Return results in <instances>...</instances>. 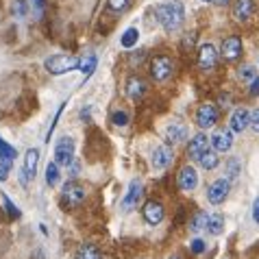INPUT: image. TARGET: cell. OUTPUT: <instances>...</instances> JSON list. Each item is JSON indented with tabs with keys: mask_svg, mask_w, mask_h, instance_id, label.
<instances>
[{
	"mask_svg": "<svg viewBox=\"0 0 259 259\" xmlns=\"http://www.w3.org/2000/svg\"><path fill=\"white\" fill-rule=\"evenodd\" d=\"M177 183H179V188H181L183 192H192V190L198 185V175H196V170H194L192 165H185V168H181Z\"/></svg>",
	"mask_w": 259,
	"mask_h": 259,
	"instance_id": "cell-14",
	"label": "cell"
},
{
	"mask_svg": "<svg viewBox=\"0 0 259 259\" xmlns=\"http://www.w3.org/2000/svg\"><path fill=\"white\" fill-rule=\"evenodd\" d=\"M37 163H39V150L28 148L24 155V168H22L28 179H35V175H37Z\"/></svg>",
	"mask_w": 259,
	"mask_h": 259,
	"instance_id": "cell-18",
	"label": "cell"
},
{
	"mask_svg": "<svg viewBox=\"0 0 259 259\" xmlns=\"http://www.w3.org/2000/svg\"><path fill=\"white\" fill-rule=\"evenodd\" d=\"M111 122H113L116 126H126V124H128V113H126V111H113Z\"/></svg>",
	"mask_w": 259,
	"mask_h": 259,
	"instance_id": "cell-32",
	"label": "cell"
},
{
	"mask_svg": "<svg viewBox=\"0 0 259 259\" xmlns=\"http://www.w3.org/2000/svg\"><path fill=\"white\" fill-rule=\"evenodd\" d=\"M192 250H194L196 255H200V253L205 250V242H203V240H198V237H196V240L192 242Z\"/></svg>",
	"mask_w": 259,
	"mask_h": 259,
	"instance_id": "cell-36",
	"label": "cell"
},
{
	"mask_svg": "<svg viewBox=\"0 0 259 259\" xmlns=\"http://www.w3.org/2000/svg\"><path fill=\"white\" fill-rule=\"evenodd\" d=\"M172 70H175V66H172L170 57L159 55L150 61V76H153L155 81H165V78L172 74Z\"/></svg>",
	"mask_w": 259,
	"mask_h": 259,
	"instance_id": "cell-5",
	"label": "cell"
},
{
	"mask_svg": "<svg viewBox=\"0 0 259 259\" xmlns=\"http://www.w3.org/2000/svg\"><path fill=\"white\" fill-rule=\"evenodd\" d=\"M255 11V0H235L233 5V18L237 22H242V20H248L253 16Z\"/></svg>",
	"mask_w": 259,
	"mask_h": 259,
	"instance_id": "cell-17",
	"label": "cell"
},
{
	"mask_svg": "<svg viewBox=\"0 0 259 259\" xmlns=\"http://www.w3.org/2000/svg\"><path fill=\"white\" fill-rule=\"evenodd\" d=\"M222 57L225 59H237V57L242 55V39L235 37V35H231V37H227L225 41H222Z\"/></svg>",
	"mask_w": 259,
	"mask_h": 259,
	"instance_id": "cell-15",
	"label": "cell"
},
{
	"mask_svg": "<svg viewBox=\"0 0 259 259\" xmlns=\"http://www.w3.org/2000/svg\"><path fill=\"white\" fill-rule=\"evenodd\" d=\"M46 183L50 185V188H55V185L59 183V163L57 161L46 165Z\"/></svg>",
	"mask_w": 259,
	"mask_h": 259,
	"instance_id": "cell-26",
	"label": "cell"
},
{
	"mask_svg": "<svg viewBox=\"0 0 259 259\" xmlns=\"http://www.w3.org/2000/svg\"><path fill=\"white\" fill-rule=\"evenodd\" d=\"M128 7V0H109V9L111 11H124Z\"/></svg>",
	"mask_w": 259,
	"mask_h": 259,
	"instance_id": "cell-34",
	"label": "cell"
},
{
	"mask_svg": "<svg viewBox=\"0 0 259 259\" xmlns=\"http://www.w3.org/2000/svg\"><path fill=\"white\" fill-rule=\"evenodd\" d=\"M33 11L35 16H41L44 13V0H33Z\"/></svg>",
	"mask_w": 259,
	"mask_h": 259,
	"instance_id": "cell-38",
	"label": "cell"
},
{
	"mask_svg": "<svg viewBox=\"0 0 259 259\" xmlns=\"http://www.w3.org/2000/svg\"><path fill=\"white\" fill-rule=\"evenodd\" d=\"M3 205H5L7 213H9V218H20V209H18V205H13V203H11V198L7 196V194H3Z\"/></svg>",
	"mask_w": 259,
	"mask_h": 259,
	"instance_id": "cell-31",
	"label": "cell"
},
{
	"mask_svg": "<svg viewBox=\"0 0 259 259\" xmlns=\"http://www.w3.org/2000/svg\"><path fill=\"white\" fill-rule=\"evenodd\" d=\"M144 50H138V55H131V63H142V59H144Z\"/></svg>",
	"mask_w": 259,
	"mask_h": 259,
	"instance_id": "cell-40",
	"label": "cell"
},
{
	"mask_svg": "<svg viewBox=\"0 0 259 259\" xmlns=\"http://www.w3.org/2000/svg\"><path fill=\"white\" fill-rule=\"evenodd\" d=\"M144 92H146V83L140 76H131L126 81V96L131 100H140L144 96Z\"/></svg>",
	"mask_w": 259,
	"mask_h": 259,
	"instance_id": "cell-20",
	"label": "cell"
},
{
	"mask_svg": "<svg viewBox=\"0 0 259 259\" xmlns=\"http://www.w3.org/2000/svg\"><path fill=\"white\" fill-rule=\"evenodd\" d=\"M248 94H250V96H259V76H255V78H253V81H250Z\"/></svg>",
	"mask_w": 259,
	"mask_h": 259,
	"instance_id": "cell-37",
	"label": "cell"
},
{
	"mask_svg": "<svg viewBox=\"0 0 259 259\" xmlns=\"http://www.w3.org/2000/svg\"><path fill=\"white\" fill-rule=\"evenodd\" d=\"M229 126H231L233 133L246 131L250 126V111L244 109V107H237V109L231 113V118H229Z\"/></svg>",
	"mask_w": 259,
	"mask_h": 259,
	"instance_id": "cell-9",
	"label": "cell"
},
{
	"mask_svg": "<svg viewBox=\"0 0 259 259\" xmlns=\"http://www.w3.org/2000/svg\"><path fill=\"white\" fill-rule=\"evenodd\" d=\"M140 198H142V183L138 181V179H133V181L128 183V190L124 194V198H122V209L124 211L135 209L138 203H140Z\"/></svg>",
	"mask_w": 259,
	"mask_h": 259,
	"instance_id": "cell-8",
	"label": "cell"
},
{
	"mask_svg": "<svg viewBox=\"0 0 259 259\" xmlns=\"http://www.w3.org/2000/svg\"><path fill=\"white\" fill-rule=\"evenodd\" d=\"M76 157H74V140L72 138H61L59 142L55 144V161L59 163V165H68L74 161Z\"/></svg>",
	"mask_w": 259,
	"mask_h": 259,
	"instance_id": "cell-3",
	"label": "cell"
},
{
	"mask_svg": "<svg viewBox=\"0 0 259 259\" xmlns=\"http://www.w3.org/2000/svg\"><path fill=\"white\" fill-rule=\"evenodd\" d=\"M198 163H200V168H205V170H213V168H218L220 157L215 150H207V153H203L198 157Z\"/></svg>",
	"mask_w": 259,
	"mask_h": 259,
	"instance_id": "cell-23",
	"label": "cell"
},
{
	"mask_svg": "<svg viewBox=\"0 0 259 259\" xmlns=\"http://www.w3.org/2000/svg\"><path fill=\"white\" fill-rule=\"evenodd\" d=\"M138 39H140L138 28H126V31L122 33V37H120V44H122V48H133L135 44H138Z\"/></svg>",
	"mask_w": 259,
	"mask_h": 259,
	"instance_id": "cell-25",
	"label": "cell"
},
{
	"mask_svg": "<svg viewBox=\"0 0 259 259\" xmlns=\"http://www.w3.org/2000/svg\"><path fill=\"white\" fill-rule=\"evenodd\" d=\"M211 146H213L215 153H227V150L233 146V135H231V131H215L211 135Z\"/></svg>",
	"mask_w": 259,
	"mask_h": 259,
	"instance_id": "cell-16",
	"label": "cell"
},
{
	"mask_svg": "<svg viewBox=\"0 0 259 259\" xmlns=\"http://www.w3.org/2000/svg\"><path fill=\"white\" fill-rule=\"evenodd\" d=\"M207 231H209L211 235H220L222 231H225V215H222V213L209 215V225H207Z\"/></svg>",
	"mask_w": 259,
	"mask_h": 259,
	"instance_id": "cell-24",
	"label": "cell"
},
{
	"mask_svg": "<svg viewBox=\"0 0 259 259\" xmlns=\"http://www.w3.org/2000/svg\"><path fill=\"white\" fill-rule=\"evenodd\" d=\"M78 70L85 74V78H88L92 72L96 70V55H88V57H83L81 63H78Z\"/></svg>",
	"mask_w": 259,
	"mask_h": 259,
	"instance_id": "cell-27",
	"label": "cell"
},
{
	"mask_svg": "<svg viewBox=\"0 0 259 259\" xmlns=\"http://www.w3.org/2000/svg\"><path fill=\"white\" fill-rule=\"evenodd\" d=\"M213 5H218V7H225V5H229V0H211Z\"/></svg>",
	"mask_w": 259,
	"mask_h": 259,
	"instance_id": "cell-41",
	"label": "cell"
},
{
	"mask_svg": "<svg viewBox=\"0 0 259 259\" xmlns=\"http://www.w3.org/2000/svg\"><path fill=\"white\" fill-rule=\"evenodd\" d=\"M253 220L259 225V196L255 198V203H253Z\"/></svg>",
	"mask_w": 259,
	"mask_h": 259,
	"instance_id": "cell-39",
	"label": "cell"
},
{
	"mask_svg": "<svg viewBox=\"0 0 259 259\" xmlns=\"http://www.w3.org/2000/svg\"><path fill=\"white\" fill-rule=\"evenodd\" d=\"M250 128H253L255 133H259V107L250 111Z\"/></svg>",
	"mask_w": 259,
	"mask_h": 259,
	"instance_id": "cell-35",
	"label": "cell"
},
{
	"mask_svg": "<svg viewBox=\"0 0 259 259\" xmlns=\"http://www.w3.org/2000/svg\"><path fill=\"white\" fill-rule=\"evenodd\" d=\"M225 172H227L229 181H235L237 175H240V161H237L235 157H231V159L227 161V165H225Z\"/></svg>",
	"mask_w": 259,
	"mask_h": 259,
	"instance_id": "cell-29",
	"label": "cell"
},
{
	"mask_svg": "<svg viewBox=\"0 0 259 259\" xmlns=\"http://www.w3.org/2000/svg\"><path fill=\"white\" fill-rule=\"evenodd\" d=\"M155 16H157V22L163 26V31L165 33H172V31H177V28L183 24V20H185V7H183L181 0L163 3V5H157L155 7Z\"/></svg>",
	"mask_w": 259,
	"mask_h": 259,
	"instance_id": "cell-1",
	"label": "cell"
},
{
	"mask_svg": "<svg viewBox=\"0 0 259 259\" xmlns=\"http://www.w3.org/2000/svg\"><path fill=\"white\" fill-rule=\"evenodd\" d=\"M11 11H13V16L16 18H26V13H28V3L26 0H13V7H11Z\"/></svg>",
	"mask_w": 259,
	"mask_h": 259,
	"instance_id": "cell-30",
	"label": "cell"
},
{
	"mask_svg": "<svg viewBox=\"0 0 259 259\" xmlns=\"http://www.w3.org/2000/svg\"><path fill=\"white\" fill-rule=\"evenodd\" d=\"M85 188L78 181H68L66 185H63V198H66V203L68 205H72V207H76V205H81L83 200H85Z\"/></svg>",
	"mask_w": 259,
	"mask_h": 259,
	"instance_id": "cell-6",
	"label": "cell"
},
{
	"mask_svg": "<svg viewBox=\"0 0 259 259\" xmlns=\"http://www.w3.org/2000/svg\"><path fill=\"white\" fill-rule=\"evenodd\" d=\"M185 138H188V128L183 124H179V122H172V124H168V128H165V140L170 144H179Z\"/></svg>",
	"mask_w": 259,
	"mask_h": 259,
	"instance_id": "cell-21",
	"label": "cell"
},
{
	"mask_svg": "<svg viewBox=\"0 0 259 259\" xmlns=\"http://www.w3.org/2000/svg\"><path fill=\"white\" fill-rule=\"evenodd\" d=\"M205 3H207V0H205Z\"/></svg>",
	"mask_w": 259,
	"mask_h": 259,
	"instance_id": "cell-43",
	"label": "cell"
},
{
	"mask_svg": "<svg viewBox=\"0 0 259 259\" xmlns=\"http://www.w3.org/2000/svg\"><path fill=\"white\" fill-rule=\"evenodd\" d=\"M215 122H218V109H215L213 105L205 103V105H200L196 109V124H198V128H211Z\"/></svg>",
	"mask_w": 259,
	"mask_h": 259,
	"instance_id": "cell-7",
	"label": "cell"
},
{
	"mask_svg": "<svg viewBox=\"0 0 259 259\" xmlns=\"http://www.w3.org/2000/svg\"><path fill=\"white\" fill-rule=\"evenodd\" d=\"M16 157H18L16 148L9 146V144L0 138V168L11 170V165H13V161H16Z\"/></svg>",
	"mask_w": 259,
	"mask_h": 259,
	"instance_id": "cell-19",
	"label": "cell"
},
{
	"mask_svg": "<svg viewBox=\"0 0 259 259\" xmlns=\"http://www.w3.org/2000/svg\"><path fill=\"white\" fill-rule=\"evenodd\" d=\"M172 148L170 146H157L153 150V157H150V163H153L155 170H165L172 163Z\"/></svg>",
	"mask_w": 259,
	"mask_h": 259,
	"instance_id": "cell-13",
	"label": "cell"
},
{
	"mask_svg": "<svg viewBox=\"0 0 259 259\" xmlns=\"http://www.w3.org/2000/svg\"><path fill=\"white\" fill-rule=\"evenodd\" d=\"M170 259H179V257H170Z\"/></svg>",
	"mask_w": 259,
	"mask_h": 259,
	"instance_id": "cell-42",
	"label": "cell"
},
{
	"mask_svg": "<svg viewBox=\"0 0 259 259\" xmlns=\"http://www.w3.org/2000/svg\"><path fill=\"white\" fill-rule=\"evenodd\" d=\"M78 63L81 59L78 57H72V55H53L44 61V68L50 72L53 76H61V74H68L72 70H78Z\"/></svg>",
	"mask_w": 259,
	"mask_h": 259,
	"instance_id": "cell-2",
	"label": "cell"
},
{
	"mask_svg": "<svg viewBox=\"0 0 259 259\" xmlns=\"http://www.w3.org/2000/svg\"><path fill=\"white\" fill-rule=\"evenodd\" d=\"M229 190H231V181L229 179H215L209 185V190H207V198H209L211 205H220L227 200Z\"/></svg>",
	"mask_w": 259,
	"mask_h": 259,
	"instance_id": "cell-4",
	"label": "cell"
},
{
	"mask_svg": "<svg viewBox=\"0 0 259 259\" xmlns=\"http://www.w3.org/2000/svg\"><path fill=\"white\" fill-rule=\"evenodd\" d=\"M209 225V213L207 211H198L196 215L192 218V231H203Z\"/></svg>",
	"mask_w": 259,
	"mask_h": 259,
	"instance_id": "cell-28",
	"label": "cell"
},
{
	"mask_svg": "<svg viewBox=\"0 0 259 259\" xmlns=\"http://www.w3.org/2000/svg\"><path fill=\"white\" fill-rule=\"evenodd\" d=\"M237 76H240V81H253L257 74H255L253 66H244V68H240V72H237Z\"/></svg>",
	"mask_w": 259,
	"mask_h": 259,
	"instance_id": "cell-33",
	"label": "cell"
},
{
	"mask_svg": "<svg viewBox=\"0 0 259 259\" xmlns=\"http://www.w3.org/2000/svg\"><path fill=\"white\" fill-rule=\"evenodd\" d=\"M209 144H211V138H207L205 133H196V135H194V138L190 140L188 155L192 157V159H196V161H198V157L209 150Z\"/></svg>",
	"mask_w": 259,
	"mask_h": 259,
	"instance_id": "cell-11",
	"label": "cell"
},
{
	"mask_svg": "<svg viewBox=\"0 0 259 259\" xmlns=\"http://www.w3.org/2000/svg\"><path fill=\"white\" fill-rule=\"evenodd\" d=\"M74 259H100V250L94 244H81V246L76 248Z\"/></svg>",
	"mask_w": 259,
	"mask_h": 259,
	"instance_id": "cell-22",
	"label": "cell"
},
{
	"mask_svg": "<svg viewBox=\"0 0 259 259\" xmlns=\"http://www.w3.org/2000/svg\"><path fill=\"white\" fill-rule=\"evenodd\" d=\"M218 63V50L213 44H203L198 48V66L203 70H211Z\"/></svg>",
	"mask_w": 259,
	"mask_h": 259,
	"instance_id": "cell-10",
	"label": "cell"
},
{
	"mask_svg": "<svg viewBox=\"0 0 259 259\" xmlns=\"http://www.w3.org/2000/svg\"><path fill=\"white\" fill-rule=\"evenodd\" d=\"M142 213H144V220H146V225L155 227V225H159V222L163 220V205L157 203V200H148V203L144 205Z\"/></svg>",
	"mask_w": 259,
	"mask_h": 259,
	"instance_id": "cell-12",
	"label": "cell"
}]
</instances>
